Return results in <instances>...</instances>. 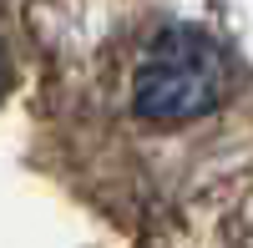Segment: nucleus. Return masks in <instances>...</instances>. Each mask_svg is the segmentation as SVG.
<instances>
[{
	"mask_svg": "<svg viewBox=\"0 0 253 248\" xmlns=\"http://www.w3.org/2000/svg\"><path fill=\"white\" fill-rule=\"evenodd\" d=\"M5 76H10V71H5V56H0V91H5Z\"/></svg>",
	"mask_w": 253,
	"mask_h": 248,
	"instance_id": "2",
	"label": "nucleus"
},
{
	"mask_svg": "<svg viewBox=\"0 0 253 248\" xmlns=\"http://www.w3.org/2000/svg\"><path fill=\"white\" fill-rule=\"evenodd\" d=\"M223 96V51L198 26H172L147 46L132 76V107L147 122H193Z\"/></svg>",
	"mask_w": 253,
	"mask_h": 248,
	"instance_id": "1",
	"label": "nucleus"
}]
</instances>
